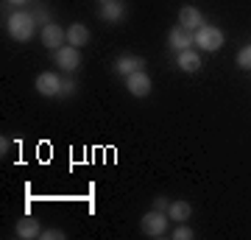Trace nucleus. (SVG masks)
<instances>
[{
    "label": "nucleus",
    "mask_w": 251,
    "mask_h": 240,
    "mask_svg": "<svg viewBox=\"0 0 251 240\" xmlns=\"http://www.w3.org/2000/svg\"><path fill=\"white\" fill-rule=\"evenodd\" d=\"M126 89H128L134 98H148L151 89H153V81L145 70H137V73H131V76H126Z\"/></svg>",
    "instance_id": "obj_4"
},
{
    "label": "nucleus",
    "mask_w": 251,
    "mask_h": 240,
    "mask_svg": "<svg viewBox=\"0 0 251 240\" xmlns=\"http://www.w3.org/2000/svg\"><path fill=\"white\" fill-rule=\"evenodd\" d=\"M6 28H9L11 39H17V42H28V39L36 34V17L31 14V11H14V14L6 20Z\"/></svg>",
    "instance_id": "obj_1"
},
{
    "label": "nucleus",
    "mask_w": 251,
    "mask_h": 240,
    "mask_svg": "<svg viewBox=\"0 0 251 240\" xmlns=\"http://www.w3.org/2000/svg\"><path fill=\"white\" fill-rule=\"evenodd\" d=\"M87 42H90V28L81 26V23H73V26L67 28V45H73V48H84Z\"/></svg>",
    "instance_id": "obj_14"
},
{
    "label": "nucleus",
    "mask_w": 251,
    "mask_h": 240,
    "mask_svg": "<svg viewBox=\"0 0 251 240\" xmlns=\"http://www.w3.org/2000/svg\"><path fill=\"white\" fill-rule=\"evenodd\" d=\"M123 14H126V6L120 0H109V3L100 6V20H106V23H120Z\"/></svg>",
    "instance_id": "obj_15"
},
{
    "label": "nucleus",
    "mask_w": 251,
    "mask_h": 240,
    "mask_svg": "<svg viewBox=\"0 0 251 240\" xmlns=\"http://www.w3.org/2000/svg\"><path fill=\"white\" fill-rule=\"evenodd\" d=\"M237 67L251 70V45H243L240 51H237Z\"/></svg>",
    "instance_id": "obj_16"
},
{
    "label": "nucleus",
    "mask_w": 251,
    "mask_h": 240,
    "mask_svg": "<svg viewBox=\"0 0 251 240\" xmlns=\"http://www.w3.org/2000/svg\"><path fill=\"white\" fill-rule=\"evenodd\" d=\"M190 215H193L190 201H171V207H168V218H171L173 223H187Z\"/></svg>",
    "instance_id": "obj_13"
},
{
    "label": "nucleus",
    "mask_w": 251,
    "mask_h": 240,
    "mask_svg": "<svg viewBox=\"0 0 251 240\" xmlns=\"http://www.w3.org/2000/svg\"><path fill=\"white\" fill-rule=\"evenodd\" d=\"M173 238H176V240H193V238H196V232L190 229V226H184V223H181L179 229L173 232Z\"/></svg>",
    "instance_id": "obj_17"
},
{
    "label": "nucleus",
    "mask_w": 251,
    "mask_h": 240,
    "mask_svg": "<svg viewBox=\"0 0 251 240\" xmlns=\"http://www.w3.org/2000/svg\"><path fill=\"white\" fill-rule=\"evenodd\" d=\"M34 17L39 20L42 26H45V23H50V20H48V11H45V9H36V11H34Z\"/></svg>",
    "instance_id": "obj_21"
},
{
    "label": "nucleus",
    "mask_w": 251,
    "mask_h": 240,
    "mask_svg": "<svg viewBox=\"0 0 251 240\" xmlns=\"http://www.w3.org/2000/svg\"><path fill=\"white\" fill-rule=\"evenodd\" d=\"M179 67L184 73H198L201 70V53L198 51H193V48H187V51H179Z\"/></svg>",
    "instance_id": "obj_12"
},
{
    "label": "nucleus",
    "mask_w": 251,
    "mask_h": 240,
    "mask_svg": "<svg viewBox=\"0 0 251 240\" xmlns=\"http://www.w3.org/2000/svg\"><path fill=\"white\" fill-rule=\"evenodd\" d=\"M39 238H45V240H64V232L62 229H42Z\"/></svg>",
    "instance_id": "obj_18"
},
{
    "label": "nucleus",
    "mask_w": 251,
    "mask_h": 240,
    "mask_svg": "<svg viewBox=\"0 0 251 240\" xmlns=\"http://www.w3.org/2000/svg\"><path fill=\"white\" fill-rule=\"evenodd\" d=\"M179 26H184L187 31H198L204 26V14L196 9V6H181L179 11Z\"/></svg>",
    "instance_id": "obj_11"
},
{
    "label": "nucleus",
    "mask_w": 251,
    "mask_h": 240,
    "mask_svg": "<svg viewBox=\"0 0 251 240\" xmlns=\"http://www.w3.org/2000/svg\"><path fill=\"white\" fill-rule=\"evenodd\" d=\"M56 64L67 73H75L81 67V51L73 48V45H62V48L56 51Z\"/></svg>",
    "instance_id": "obj_5"
},
{
    "label": "nucleus",
    "mask_w": 251,
    "mask_h": 240,
    "mask_svg": "<svg viewBox=\"0 0 251 240\" xmlns=\"http://www.w3.org/2000/svg\"><path fill=\"white\" fill-rule=\"evenodd\" d=\"M168 213H162V210H151V213L143 215V221H140V226H143V232L148 235V238H165V232H168Z\"/></svg>",
    "instance_id": "obj_3"
},
{
    "label": "nucleus",
    "mask_w": 251,
    "mask_h": 240,
    "mask_svg": "<svg viewBox=\"0 0 251 240\" xmlns=\"http://www.w3.org/2000/svg\"><path fill=\"white\" fill-rule=\"evenodd\" d=\"M168 207H171V201H168V198H156V201H153V210H162V213H168Z\"/></svg>",
    "instance_id": "obj_20"
},
{
    "label": "nucleus",
    "mask_w": 251,
    "mask_h": 240,
    "mask_svg": "<svg viewBox=\"0 0 251 240\" xmlns=\"http://www.w3.org/2000/svg\"><path fill=\"white\" fill-rule=\"evenodd\" d=\"M11 6H23V3H28V0H9Z\"/></svg>",
    "instance_id": "obj_22"
},
{
    "label": "nucleus",
    "mask_w": 251,
    "mask_h": 240,
    "mask_svg": "<svg viewBox=\"0 0 251 240\" xmlns=\"http://www.w3.org/2000/svg\"><path fill=\"white\" fill-rule=\"evenodd\" d=\"M100 3H109V0H100Z\"/></svg>",
    "instance_id": "obj_23"
},
{
    "label": "nucleus",
    "mask_w": 251,
    "mask_h": 240,
    "mask_svg": "<svg viewBox=\"0 0 251 240\" xmlns=\"http://www.w3.org/2000/svg\"><path fill=\"white\" fill-rule=\"evenodd\" d=\"M75 92V84L73 81H62V92H59V98H67V95H73Z\"/></svg>",
    "instance_id": "obj_19"
},
{
    "label": "nucleus",
    "mask_w": 251,
    "mask_h": 240,
    "mask_svg": "<svg viewBox=\"0 0 251 240\" xmlns=\"http://www.w3.org/2000/svg\"><path fill=\"white\" fill-rule=\"evenodd\" d=\"M14 232H17V238H23V240H34V238L42 235V223L36 221L34 215H25V218H20L17 221Z\"/></svg>",
    "instance_id": "obj_8"
},
{
    "label": "nucleus",
    "mask_w": 251,
    "mask_h": 240,
    "mask_svg": "<svg viewBox=\"0 0 251 240\" xmlns=\"http://www.w3.org/2000/svg\"><path fill=\"white\" fill-rule=\"evenodd\" d=\"M168 42H171L173 51H187L190 45H196L193 42V31H187L184 26H173L171 34H168Z\"/></svg>",
    "instance_id": "obj_10"
},
{
    "label": "nucleus",
    "mask_w": 251,
    "mask_h": 240,
    "mask_svg": "<svg viewBox=\"0 0 251 240\" xmlns=\"http://www.w3.org/2000/svg\"><path fill=\"white\" fill-rule=\"evenodd\" d=\"M143 67H145V59L143 56H134V53L117 56V62H115V70L120 73V76H131V73L143 70Z\"/></svg>",
    "instance_id": "obj_9"
},
{
    "label": "nucleus",
    "mask_w": 251,
    "mask_h": 240,
    "mask_svg": "<svg viewBox=\"0 0 251 240\" xmlns=\"http://www.w3.org/2000/svg\"><path fill=\"white\" fill-rule=\"evenodd\" d=\"M64 39H67V31H64L59 23H45V26H42V45H45V48L59 51L64 45Z\"/></svg>",
    "instance_id": "obj_7"
},
{
    "label": "nucleus",
    "mask_w": 251,
    "mask_h": 240,
    "mask_svg": "<svg viewBox=\"0 0 251 240\" xmlns=\"http://www.w3.org/2000/svg\"><path fill=\"white\" fill-rule=\"evenodd\" d=\"M36 92L39 95H45V98H56L59 92H62V79L56 76V73H39L36 76Z\"/></svg>",
    "instance_id": "obj_6"
},
{
    "label": "nucleus",
    "mask_w": 251,
    "mask_h": 240,
    "mask_svg": "<svg viewBox=\"0 0 251 240\" xmlns=\"http://www.w3.org/2000/svg\"><path fill=\"white\" fill-rule=\"evenodd\" d=\"M193 42L206 53H215L224 48V31L218 26H201L198 31H193Z\"/></svg>",
    "instance_id": "obj_2"
}]
</instances>
